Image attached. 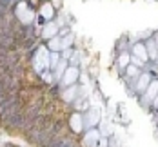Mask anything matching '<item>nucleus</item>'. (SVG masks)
<instances>
[{
	"label": "nucleus",
	"instance_id": "obj_1",
	"mask_svg": "<svg viewBox=\"0 0 158 147\" xmlns=\"http://www.w3.org/2000/svg\"><path fill=\"white\" fill-rule=\"evenodd\" d=\"M13 11H15V16L24 26H29L33 16H35V9L29 7V2L27 0H18L15 6H13Z\"/></svg>",
	"mask_w": 158,
	"mask_h": 147
},
{
	"label": "nucleus",
	"instance_id": "obj_2",
	"mask_svg": "<svg viewBox=\"0 0 158 147\" xmlns=\"http://www.w3.org/2000/svg\"><path fill=\"white\" fill-rule=\"evenodd\" d=\"M80 78V69L78 67H75V65H67V69H65V73L62 75V78L58 82V85L60 87H69V85H73V84H77V80Z\"/></svg>",
	"mask_w": 158,
	"mask_h": 147
},
{
	"label": "nucleus",
	"instance_id": "obj_3",
	"mask_svg": "<svg viewBox=\"0 0 158 147\" xmlns=\"http://www.w3.org/2000/svg\"><path fill=\"white\" fill-rule=\"evenodd\" d=\"M82 116H84V131L93 129L96 124H100V109L98 107L85 109V113L82 114Z\"/></svg>",
	"mask_w": 158,
	"mask_h": 147
},
{
	"label": "nucleus",
	"instance_id": "obj_4",
	"mask_svg": "<svg viewBox=\"0 0 158 147\" xmlns=\"http://www.w3.org/2000/svg\"><path fill=\"white\" fill-rule=\"evenodd\" d=\"M84 91H82V87L77 85V84H73V85H69V87H64L62 93H60V98H62L65 104H73V100L77 96H80Z\"/></svg>",
	"mask_w": 158,
	"mask_h": 147
},
{
	"label": "nucleus",
	"instance_id": "obj_5",
	"mask_svg": "<svg viewBox=\"0 0 158 147\" xmlns=\"http://www.w3.org/2000/svg\"><path fill=\"white\" fill-rule=\"evenodd\" d=\"M158 93V80H151L149 82V85H147V89L143 91V95H140V102H142V105H149L151 102H153V98L156 96Z\"/></svg>",
	"mask_w": 158,
	"mask_h": 147
},
{
	"label": "nucleus",
	"instance_id": "obj_6",
	"mask_svg": "<svg viewBox=\"0 0 158 147\" xmlns=\"http://www.w3.org/2000/svg\"><path fill=\"white\" fill-rule=\"evenodd\" d=\"M67 124H69V129L73 131V134H82L84 133V116H82V113L75 111L69 116Z\"/></svg>",
	"mask_w": 158,
	"mask_h": 147
},
{
	"label": "nucleus",
	"instance_id": "obj_7",
	"mask_svg": "<svg viewBox=\"0 0 158 147\" xmlns=\"http://www.w3.org/2000/svg\"><path fill=\"white\" fill-rule=\"evenodd\" d=\"M100 131H96L95 127L93 129H87V133L84 134V138H82V144L80 145L82 147H96V144H98V140H100Z\"/></svg>",
	"mask_w": 158,
	"mask_h": 147
},
{
	"label": "nucleus",
	"instance_id": "obj_8",
	"mask_svg": "<svg viewBox=\"0 0 158 147\" xmlns=\"http://www.w3.org/2000/svg\"><path fill=\"white\" fill-rule=\"evenodd\" d=\"M151 80H153V78H151V73H140V76L135 82V93H136L138 96L143 95V91L147 89V85H149Z\"/></svg>",
	"mask_w": 158,
	"mask_h": 147
},
{
	"label": "nucleus",
	"instance_id": "obj_9",
	"mask_svg": "<svg viewBox=\"0 0 158 147\" xmlns=\"http://www.w3.org/2000/svg\"><path fill=\"white\" fill-rule=\"evenodd\" d=\"M58 35V26L55 24V20H49L44 24V29L40 31V38H44V40H49V38H53V36H56Z\"/></svg>",
	"mask_w": 158,
	"mask_h": 147
},
{
	"label": "nucleus",
	"instance_id": "obj_10",
	"mask_svg": "<svg viewBox=\"0 0 158 147\" xmlns=\"http://www.w3.org/2000/svg\"><path fill=\"white\" fill-rule=\"evenodd\" d=\"M131 53H133V56H138L143 62L149 60V55H147V49H145V44L143 42H135L131 46Z\"/></svg>",
	"mask_w": 158,
	"mask_h": 147
},
{
	"label": "nucleus",
	"instance_id": "obj_11",
	"mask_svg": "<svg viewBox=\"0 0 158 147\" xmlns=\"http://www.w3.org/2000/svg\"><path fill=\"white\" fill-rule=\"evenodd\" d=\"M40 16H44L48 22L55 18V9H53V4H51V2H44V4L40 6Z\"/></svg>",
	"mask_w": 158,
	"mask_h": 147
},
{
	"label": "nucleus",
	"instance_id": "obj_12",
	"mask_svg": "<svg viewBox=\"0 0 158 147\" xmlns=\"http://www.w3.org/2000/svg\"><path fill=\"white\" fill-rule=\"evenodd\" d=\"M145 49H147V55H149V60H155L158 56V46H156V42L153 40V38H147L145 42Z\"/></svg>",
	"mask_w": 158,
	"mask_h": 147
},
{
	"label": "nucleus",
	"instance_id": "obj_13",
	"mask_svg": "<svg viewBox=\"0 0 158 147\" xmlns=\"http://www.w3.org/2000/svg\"><path fill=\"white\" fill-rule=\"evenodd\" d=\"M48 49L49 51H62V38L56 35V36H53V38H49L48 40Z\"/></svg>",
	"mask_w": 158,
	"mask_h": 147
},
{
	"label": "nucleus",
	"instance_id": "obj_14",
	"mask_svg": "<svg viewBox=\"0 0 158 147\" xmlns=\"http://www.w3.org/2000/svg\"><path fill=\"white\" fill-rule=\"evenodd\" d=\"M60 60H62L60 51H49V69H51V71L58 65V62H60Z\"/></svg>",
	"mask_w": 158,
	"mask_h": 147
},
{
	"label": "nucleus",
	"instance_id": "obj_15",
	"mask_svg": "<svg viewBox=\"0 0 158 147\" xmlns=\"http://www.w3.org/2000/svg\"><path fill=\"white\" fill-rule=\"evenodd\" d=\"M116 64H118V67H120V69L124 71V69H126L127 65L131 64V55H129L127 51L120 53V56H118V62H116Z\"/></svg>",
	"mask_w": 158,
	"mask_h": 147
},
{
	"label": "nucleus",
	"instance_id": "obj_16",
	"mask_svg": "<svg viewBox=\"0 0 158 147\" xmlns=\"http://www.w3.org/2000/svg\"><path fill=\"white\" fill-rule=\"evenodd\" d=\"M75 42V36L73 35H67V36H64L62 38V51L64 49H67V47H71V44Z\"/></svg>",
	"mask_w": 158,
	"mask_h": 147
},
{
	"label": "nucleus",
	"instance_id": "obj_17",
	"mask_svg": "<svg viewBox=\"0 0 158 147\" xmlns=\"http://www.w3.org/2000/svg\"><path fill=\"white\" fill-rule=\"evenodd\" d=\"M67 35H71V27H69V26H62L60 31H58V36L64 38V36H67Z\"/></svg>",
	"mask_w": 158,
	"mask_h": 147
},
{
	"label": "nucleus",
	"instance_id": "obj_18",
	"mask_svg": "<svg viewBox=\"0 0 158 147\" xmlns=\"http://www.w3.org/2000/svg\"><path fill=\"white\" fill-rule=\"evenodd\" d=\"M96 147H109V138H107V136H100Z\"/></svg>",
	"mask_w": 158,
	"mask_h": 147
},
{
	"label": "nucleus",
	"instance_id": "obj_19",
	"mask_svg": "<svg viewBox=\"0 0 158 147\" xmlns=\"http://www.w3.org/2000/svg\"><path fill=\"white\" fill-rule=\"evenodd\" d=\"M131 64L136 65V67H142V65L145 64V62H143V60H140L138 56H133V55H131Z\"/></svg>",
	"mask_w": 158,
	"mask_h": 147
},
{
	"label": "nucleus",
	"instance_id": "obj_20",
	"mask_svg": "<svg viewBox=\"0 0 158 147\" xmlns=\"http://www.w3.org/2000/svg\"><path fill=\"white\" fill-rule=\"evenodd\" d=\"M109 147H120L118 140H116V138H109Z\"/></svg>",
	"mask_w": 158,
	"mask_h": 147
},
{
	"label": "nucleus",
	"instance_id": "obj_21",
	"mask_svg": "<svg viewBox=\"0 0 158 147\" xmlns=\"http://www.w3.org/2000/svg\"><path fill=\"white\" fill-rule=\"evenodd\" d=\"M151 104H153V107H155V109H158V93H156V96L153 98V102H151Z\"/></svg>",
	"mask_w": 158,
	"mask_h": 147
},
{
	"label": "nucleus",
	"instance_id": "obj_22",
	"mask_svg": "<svg viewBox=\"0 0 158 147\" xmlns=\"http://www.w3.org/2000/svg\"><path fill=\"white\" fill-rule=\"evenodd\" d=\"M153 40H155V42H156V46H158V31L155 33V35H153Z\"/></svg>",
	"mask_w": 158,
	"mask_h": 147
}]
</instances>
